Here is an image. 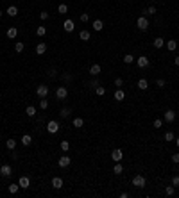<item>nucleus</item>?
I'll list each match as a JSON object with an SVG mask.
<instances>
[{
  "mask_svg": "<svg viewBox=\"0 0 179 198\" xmlns=\"http://www.w3.org/2000/svg\"><path fill=\"white\" fill-rule=\"evenodd\" d=\"M113 97H115V100H118V102H122V100L125 98V93H124V91L120 89V87H118V89L115 91V95H113Z\"/></svg>",
  "mask_w": 179,
  "mask_h": 198,
  "instance_id": "21",
  "label": "nucleus"
},
{
  "mask_svg": "<svg viewBox=\"0 0 179 198\" xmlns=\"http://www.w3.org/2000/svg\"><path fill=\"white\" fill-rule=\"evenodd\" d=\"M143 14H156V7H154V6H149V7L143 11Z\"/></svg>",
  "mask_w": 179,
  "mask_h": 198,
  "instance_id": "39",
  "label": "nucleus"
},
{
  "mask_svg": "<svg viewBox=\"0 0 179 198\" xmlns=\"http://www.w3.org/2000/svg\"><path fill=\"white\" fill-rule=\"evenodd\" d=\"M92 27H93V31H97V32H100V31L104 29V21H102V20H95V21H93V25H92Z\"/></svg>",
  "mask_w": 179,
  "mask_h": 198,
  "instance_id": "16",
  "label": "nucleus"
},
{
  "mask_svg": "<svg viewBox=\"0 0 179 198\" xmlns=\"http://www.w3.org/2000/svg\"><path fill=\"white\" fill-rule=\"evenodd\" d=\"M6 34H7V38H9V39H14V38L18 36V29H16V27H9Z\"/></svg>",
  "mask_w": 179,
  "mask_h": 198,
  "instance_id": "17",
  "label": "nucleus"
},
{
  "mask_svg": "<svg viewBox=\"0 0 179 198\" xmlns=\"http://www.w3.org/2000/svg\"><path fill=\"white\" fill-rule=\"evenodd\" d=\"M79 18H81V21H84V23H86V21L90 20V14H88V13H82V14H81Z\"/></svg>",
  "mask_w": 179,
  "mask_h": 198,
  "instance_id": "41",
  "label": "nucleus"
},
{
  "mask_svg": "<svg viewBox=\"0 0 179 198\" xmlns=\"http://www.w3.org/2000/svg\"><path fill=\"white\" fill-rule=\"evenodd\" d=\"M70 163H72V159H70L68 155H63V157H59V161H57L59 168H68V166H70Z\"/></svg>",
  "mask_w": 179,
  "mask_h": 198,
  "instance_id": "8",
  "label": "nucleus"
},
{
  "mask_svg": "<svg viewBox=\"0 0 179 198\" xmlns=\"http://www.w3.org/2000/svg\"><path fill=\"white\" fill-rule=\"evenodd\" d=\"M174 139H175V136H174V132H170V130H168L167 134H165V141H168V143H170V141H174Z\"/></svg>",
  "mask_w": 179,
  "mask_h": 198,
  "instance_id": "35",
  "label": "nucleus"
},
{
  "mask_svg": "<svg viewBox=\"0 0 179 198\" xmlns=\"http://www.w3.org/2000/svg\"><path fill=\"white\" fill-rule=\"evenodd\" d=\"M132 186H134V187H138V189L145 187V186H147L145 177H143V175H134V177H132Z\"/></svg>",
  "mask_w": 179,
  "mask_h": 198,
  "instance_id": "1",
  "label": "nucleus"
},
{
  "mask_svg": "<svg viewBox=\"0 0 179 198\" xmlns=\"http://www.w3.org/2000/svg\"><path fill=\"white\" fill-rule=\"evenodd\" d=\"M11 159H14V161L18 159V153H16V152H13V150H11Z\"/></svg>",
  "mask_w": 179,
  "mask_h": 198,
  "instance_id": "50",
  "label": "nucleus"
},
{
  "mask_svg": "<svg viewBox=\"0 0 179 198\" xmlns=\"http://www.w3.org/2000/svg\"><path fill=\"white\" fill-rule=\"evenodd\" d=\"M136 86H138V89H142V91H145V89H147V87H149V82H147L145 79H140Z\"/></svg>",
  "mask_w": 179,
  "mask_h": 198,
  "instance_id": "23",
  "label": "nucleus"
},
{
  "mask_svg": "<svg viewBox=\"0 0 179 198\" xmlns=\"http://www.w3.org/2000/svg\"><path fill=\"white\" fill-rule=\"evenodd\" d=\"M7 189H9V193H11V194H16V193H18V189H20V184H9V187H7Z\"/></svg>",
  "mask_w": 179,
  "mask_h": 198,
  "instance_id": "29",
  "label": "nucleus"
},
{
  "mask_svg": "<svg viewBox=\"0 0 179 198\" xmlns=\"http://www.w3.org/2000/svg\"><path fill=\"white\" fill-rule=\"evenodd\" d=\"M132 61H134V57H132L131 54H125V55H124V62H125V64H131Z\"/></svg>",
  "mask_w": 179,
  "mask_h": 198,
  "instance_id": "40",
  "label": "nucleus"
},
{
  "mask_svg": "<svg viewBox=\"0 0 179 198\" xmlns=\"http://www.w3.org/2000/svg\"><path fill=\"white\" fill-rule=\"evenodd\" d=\"M39 107H41L43 111H45V109L49 107V100H47V98H41V100H39Z\"/></svg>",
  "mask_w": 179,
  "mask_h": 198,
  "instance_id": "37",
  "label": "nucleus"
},
{
  "mask_svg": "<svg viewBox=\"0 0 179 198\" xmlns=\"http://www.w3.org/2000/svg\"><path fill=\"white\" fill-rule=\"evenodd\" d=\"M39 18H41L43 21H45V20H49V13H47V11H43V13H39Z\"/></svg>",
  "mask_w": 179,
  "mask_h": 198,
  "instance_id": "43",
  "label": "nucleus"
},
{
  "mask_svg": "<svg viewBox=\"0 0 179 198\" xmlns=\"http://www.w3.org/2000/svg\"><path fill=\"white\" fill-rule=\"evenodd\" d=\"M156 86H160V87H165V80H163V79H158V80H156Z\"/></svg>",
  "mask_w": 179,
  "mask_h": 198,
  "instance_id": "48",
  "label": "nucleus"
},
{
  "mask_svg": "<svg viewBox=\"0 0 179 198\" xmlns=\"http://www.w3.org/2000/svg\"><path fill=\"white\" fill-rule=\"evenodd\" d=\"M14 50H16L18 54H21V52L25 50V45H24V43H20V41H18V43H14Z\"/></svg>",
  "mask_w": 179,
  "mask_h": 198,
  "instance_id": "31",
  "label": "nucleus"
},
{
  "mask_svg": "<svg viewBox=\"0 0 179 198\" xmlns=\"http://www.w3.org/2000/svg\"><path fill=\"white\" fill-rule=\"evenodd\" d=\"M63 79H64L66 82H70V80H72V75H70V73H63Z\"/></svg>",
  "mask_w": 179,
  "mask_h": 198,
  "instance_id": "49",
  "label": "nucleus"
},
{
  "mask_svg": "<svg viewBox=\"0 0 179 198\" xmlns=\"http://www.w3.org/2000/svg\"><path fill=\"white\" fill-rule=\"evenodd\" d=\"M174 62H175V66H179V57H175V59H174Z\"/></svg>",
  "mask_w": 179,
  "mask_h": 198,
  "instance_id": "51",
  "label": "nucleus"
},
{
  "mask_svg": "<svg viewBox=\"0 0 179 198\" xmlns=\"http://www.w3.org/2000/svg\"><path fill=\"white\" fill-rule=\"evenodd\" d=\"M6 146H7L9 150H14V148H16V139H13V138L7 139V141H6Z\"/></svg>",
  "mask_w": 179,
  "mask_h": 198,
  "instance_id": "28",
  "label": "nucleus"
},
{
  "mask_svg": "<svg viewBox=\"0 0 179 198\" xmlns=\"http://www.w3.org/2000/svg\"><path fill=\"white\" fill-rule=\"evenodd\" d=\"M63 29H64V32H74V29H75V23H74L72 20H64Z\"/></svg>",
  "mask_w": 179,
  "mask_h": 198,
  "instance_id": "11",
  "label": "nucleus"
},
{
  "mask_svg": "<svg viewBox=\"0 0 179 198\" xmlns=\"http://www.w3.org/2000/svg\"><path fill=\"white\" fill-rule=\"evenodd\" d=\"M99 73H100V64H92V66H90V75L97 77Z\"/></svg>",
  "mask_w": 179,
  "mask_h": 198,
  "instance_id": "14",
  "label": "nucleus"
},
{
  "mask_svg": "<svg viewBox=\"0 0 179 198\" xmlns=\"http://www.w3.org/2000/svg\"><path fill=\"white\" fill-rule=\"evenodd\" d=\"M61 150L63 152H68L70 150V143L68 141H61Z\"/></svg>",
  "mask_w": 179,
  "mask_h": 198,
  "instance_id": "38",
  "label": "nucleus"
},
{
  "mask_svg": "<svg viewBox=\"0 0 179 198\" xmlns=\"http://www.w3.org/2000/svg\"><path fill=\"white\" fill-rule=\"evenodd\" d=\"M136 64H138V68H147V66L150 64V61H149L147 55H140V57L136 59Z\"/></svg>",
  "mask_w": 179,
  "mask_h": 198,
  "instance_id": "7",
  "label": "nucleus"
},
{
  "mask_svg": "<svg viewBox=\"0 0 179 198\" xmlns=\"http://www.w3.org/2000/svg\"><path fill=\"white\" fill-rule=\"evenodd\" d=\"M161 125H163V121H161V120H154V128H160Z\"/></svg>",
  "mask_w": 179,
  "mask_h": 198,
  "instance_id": "47",
  "label": "nucleus"
},
{
  "mask_svg": "<svg viewBox=\"0 0 179 198\" xmlns=\"http://www.w3.org/2000/svg\"><path fill=\"white\" fill-rule=\"evenodd\" d=\"M52 187L54 189H61L63 187V179L61 177H54L52 179Z\"/></svg>",
  "mask_w": 179,
  "mask_h": 198,
  "instance_id": "13",
  "label": "nucleus"
},
{
  "mask_svg": "<svg viewBox=\"0 0 179 198\" xmlns=\"http://www.w3.org/2000/svg\"><path fill=\"white\" fill-rule=\"evenodd\" d=\"M36 34H38V36H45V34H47V29H45L43 25H39V27L36 29Z\"/></svg>",
  "mask_w": 179,
  "mask_h": 198,
  "instance_id": "36",
  "label": "nucleus"
},
{
  "mask_svg": "<svg viewBox=\"0 0 179 198\" xmlns=\"http://www.w3.org/2000/svg\"><path fill=\"white\" fill-rule=\"evenodd\" d=\"M79 38H81L82 41H90V31H81V32H79Z\"/></svg>",
  "mask_w": 179,
  "mask_h": 198,
  "instance_id": "27",
  "label": "nucleus"
},
{
  "mask_svg": "<svg viewBox=\"0 0 179 198\" xmlns=\"http://www.w3.org/2000/svg\"><path fill=\"white\" fill-rule=\"evenodd\" d=\"M165 45H167V48H168L170 52H174V50L177 48V43H175V39H170V41H165Z\"/></svg>",
  "mask_w": 179,
  "mask_h": 198,
  "instance_id": "20",
  "label": "nucleus"
},
{
  "mask_svg": "<svg viewBox=\"0 0 179 198\" xmlns=\"http://www.w3.org/2000/svg\"><path fill=\"white\" fill-rule=\"evenodd\" d=\"M0 173H2V177H11V175H13V168H11L9 164H2Z\"/></svg>",
  "mask_w": 179,
  "mask_h": 198,
  "instance_id": "10",
  "label": "nucleus"
},
{
  "mask_svg": "<svg viewBox=\"0 0 179 198\" xmlns=\"http://www.w3.org/2000/svg\"><path fill=\"white\" fill-rule=\"evenodd\" d=\"M32 143V136H29V134H25L24 138H21V145H24V146H29Z\"/></svg>",
  "mask_w": 179,
  "mask_h": 198,
  "instance_id": "25",
  "label": "nucleus"
},
{
  "mask_svg": "<svg viewBox=\"0 0 179 198\" xmlns=\"http://www.w3.org/2000/svg\"><path fill=\"white\" fill-rule=\"evenodd\" d=\"M174 191H175V186H167V187H165V194H167V196H172Z\"/></svg>",
  "mask_w": 179,
  "mask_h": 198,
  "instance_id": "34",
  "label": "nucleus"
},
{
  "mask_svg": "<svg viewBox=\"0 0 179 198\" xmlns=\"http://www.w3.org/2000/svg\"><path fill=\"white\" fill-rule=\"evenodd\" d=\"M172 186H179V175H174L172 177Z\"/></svg>",
  "mask_w": 179,
  "mask_h": 198,
  "instance_id": "42",
  "label": "nucleus"
},
{
  "mask_svg": "<svg viewBox=\"0 0 179 198\" xmlns=\"http://www.w3.org/2000/svg\"><path fill=\"white\" fill-rule=\"evenodd\" d=\"M111 159H113L115 163H120V161L124 159V152H122L120 148H115L113 152H111Z\"/></svg>",
  "mask_w": 179,
  "mask_h": 198,
  "instance_id": "5",
  "label": "nucleus"
},
{
  "mask_svg": "<svg viewBox=\"0 0 179 198\" xmlns=\"http://www.w3.org/2000/svg\"><path fill=\"white\" fill-rule=\"evenodd\" d=\"M45 52H47V43H38V45H36V54H45Z\"/></svg>",
  "mask_w": 179,
  "mask_h": 198,
  "instance_id": "18",
  "label": "nucleus"
},
{
  "mask_svg": "<svg viewBox=\"0 0 179 198\" xmlns=\"http://www.w3.org/2000/svg\"><path fill=\"white\" fill-rule=\"evenodd\" d=\"M57 130H59V123H57L56 120H50V121L47 123V132H49V134H56Z\"/></svg>",
  "mask_w": 179,
  "mask_h": 198,
  "instance_id": "4",
  "label": "nucleus"
},
{
  "mask_svg": "<svg viewBox=\"0 0 179 198\" xmlns=\"http://www.w3.org/2000/svg\"><path fill=\"white\" fill-rule=\"evenodd\" d=\"M56 97H57L59 100H64L66 97H68V89H66L64 86H59L57 89H56Z\"/></svg>",
  "mask_w": 179,
  "mask_h": 198,
  "instance_id": "6",
  "label": "nucleus"
},
{
  "mask_svg": "<svg viewBox=\"0 0 179 198\" xmlns=\"http://www.w3.org/2000/svg\"><path fill=\"white\" fill-rule=\"evenodd\" d=\"M136 25H138V29H140V31H143V32H145V31L149 29V20H147L145 16H140V18L136 20Z\"/></svg>",
  "mask_w": 179,
  "mask_h": 198,
  "instance_id": "3",
  "label": "nucleus"
},
{
  "mask_svg": "<svg viewBox=\"0 0 179 198\" xmlns=\"http://www.w3.org/2000/svg\"><path fill=\"white\" fill-rule=\"evenodd\" d=\"M18 184H20V187H21V189H27V187H29V184H31V180H29V177H21V179L18 180Z\"/></svg>",
  "mask_w": 179,
  "mask_h": 198,
  "instance_id": "15",
  "label": "nucleus"
},
{
  "mask_svg": "<svg viewBox=\"0 0 179 198\" xmlns=\"http://www.w3.org/2000/svg\"><path fill=\"white\" fill-rule=\"evenodd\" d=\"M122 171H124V168H122V164H120V163H117V164L113 166V173H115V175H120Z\"/></svg>",
  "mask_w": 179,
  "mask_h": 198,
  "instance_id": "33",
  "label": "nucleus"
},
{
  "mask_svg": "<svg viewBox=\"0 0 179 198\" xmlns=\"http://www.w3.org/2000/svg\"><path fill=\"white\" fill-rule=\"evenodd\" d=\"M163 118H165V121L172 123V121L175 120V111H172V109H167V111H165V114H163Z\"/></svg>",
  "mask_w": 179,
  "mask_h": 198,
  "instance_id": "9",
  "label": "nucleus"
},
{
  "mask_svg": "<svg viewBox=\"0 0 179 198\" xmlns=\"http://www.w3.org/2000/svg\"><path fill=\"white\" fill-rule=\"evenodd\" d=\"M72 125H74L75 128H81V127L84 125V120H82V118H74V120H72Z\"/></svg>",
  "mask_w": 179,
  "mask_h": 198,
  "instance_id": "24",
  "label": "nucleus"
},
{
  "mask_svg": "<svg viewBox=\"0 0 179 198\" xmlns=\"http://www.w3.org/2000/svg\"><path fill=\"white\" fill-rule=\"evenodd\" d=\"M175 145H177V146H179V138H177V139H175Z\"/></svg>",
  "mask_w": 179,
  "mask_h": 198,
  "instance_id": "52",
  "label": "nucleus"
},
{
  "mask_svg": "<svg viewBox=\"0 0 179 198\" xmlns=\"http://www.w3.org/2000/svg\"><path fill=\"white\" fill-rule=\"evenodd\" d=\"M70 113H72V111H70V107H63L59 114H61V118H68V116H70Z\"/></svg>",
  "mask_w": 179,
  "mask_h": 198,
  "instance_id": "30",
  "label": "nucleus"
},
{
  "mask_svg": "<svg viewBox=\"0 0 179 198\" xmlns=\"http://www.w3.org/2000/svg\"><path fill=\"white\" fill-rule=\"evenodd\" d=\"M152 45H154V48H161V47H165V39L163 38H156L152 41Z\"/></svg>",
  "mask_w": 179,
  "mask_h": 198,
  "instance_id": "19",
  "label": "nucleus"
},
{
  "mask_svg": "<svg viewBox=\"0 0 179 198\" xmlns=\"http://www.w3.org/2000/svg\"><path fill=\"white\" fill-rule=\"evenodd\" d=\"M25 114H27L29 118H34V116H36V107H34V105H29V107L25 109Z\"/></svg>",
  "mask_w": 179,
  "mask_h": 198,
  "instance_id": "22",
  "label": "nucleus"
},
{
  "mask_svg": "<svg viewBox=\"0 0 179 198\" xmlns=\"http://www.w3.org/2000/svg\"><path fill=\"white\" fill-rule=\"evenodd\" d=\"M2 14H4V13H2V9H0V16H2Z\"/></svg>",
  "mask_w": 179,
  "mask_h": 198,
  "instance_id": "53",
  "label": "nucleus"
},
{
  "mask_svg": "<svg viewBox=\"0 0 179 198\" xmlns=\"http://www.w3.org/2000/svg\"><path fill=\"white\" fill-rule=\"evenodd\" d=\"M36 95H38L39 98H47V95H49V86H47V84H39L38 89H36Z\"/></svg>",
  "mask_w": 179,
  "mask_h": 198,
  "instance_id": "2",
  "label": "nucleus"
},
{
  "mask_svg": "<svg viewBox=\"0 0 179 198\" xmlns=\"http://www.w3.org/2000/svg\"><path fill=\"white\" fill-rule=\"evenodd\" d=\"M6 14H7V16H11V18L18 16V7H16V6H9V7H7V11H6Z\"/></svg>",
  "mask_w": 179,
  "mask_h": 198,
  "instance_id": "12",
  "label": "nucleus"
},
{
  "mask_svg": "<svg viewBox=\"0 0 179 198\" xmlns=\"http://www.w3.org/2000/svg\"><path fill=\"white\" fill-rule=\"evenodd\" d=\"M57 13L59 14H66V13H68V6H66V4H59L57 6Z\"/></svg>",
  "mask_w": 179,
  "mask_h": 198,
  "instance_id": "26",
  "label": "nucleus"
},
{
  "mask_svg": "<svg viewBox=\"0 0 179 198\" xmlns=\"http://www.w3.org/2000/svg\"><path fill=\"white\" fill-rule=\"evenodd\" d=\"M99 86V80L97 79H92V80H90V87H97Z\"/></svg>",
  "mask_w": 179,
  "mask_h": 198,
  "instance_id": "44",
  "label": "nucleus"
},
{
  "mask_svg": "<svg viewBox=\"0 0 179 198\" xmlns=\"http://www.w3.org/2000/svg\"><path fill=\"white\" fill-rule=\"evenodd\" d=\"M122 84H124V79H120V77H118V79H115V86H117V87H120Z\"/></svg>",
  "mask_w": 179,
  "mask_h": 198,
  "instance_id": "46",
  "label": "nucleus"
},
{
  "mask_svg": "<svg viewBox=\"0 0 179 198\" xmlns=\"http://www.w3.org/2000/svg\"><path fill=\"white\" fill-rule=\"evenodd\" d=\"M95 93H97L99 97H104V95H106V87H104V86H97V87H95Z\"/></svg>",
  "mask_w": 179,
  "mask_h": 198,
  "instance_id": "32",
  "label": "nucleus"
},
{
  "mask_svg": "<svg viewBox=\"0 0 179 198\" xmlns=\"http://www.w3.org/2000/svg\"><path fill=\"white\" fill-rule=\"evenodd\" d=\"M172 163L174 164H179V153H174V155H172Z\"/></svg>",
  "mask_w": 179,
  "mask_h": 198,
  "instance_id": "45",
  "label": "nucleus"
}]
</instances>
